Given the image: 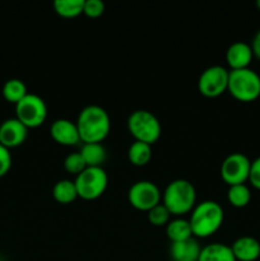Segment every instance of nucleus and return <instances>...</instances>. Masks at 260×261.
Segmentation results:
<instances>
[{
    "label": "nucleus",
    "mask_w": 260,
    "mask_h": 261,
    "mask_svg": "<svg viewBox=\"0 0 260 261\" xmlns=\"http://www.w3.org/2000/svg\"><path fill=\"white\" fill-rule=\"evenodd\" d=\"M81 142L84 144L89 143H102L110 134L111 120L105 109L97 105H89L84 107L76 119Z\"/></svg>",
    "instance_id": "obj_1"
},
{
    "label": "nucleus",
    "mask_w": 260,
    "mask_h": 261,
    "mask_svg": "<svg viewBox=\"0 0 260 261\" xmlns=\"http://www.w3.org/2000/svg\"><path fill=\"white\" fill-rule=\"evenodd\" d=\"M224 221V211L217 201L205 200L196 204L191 211L189 222L193 236L196 239H208L222 227Z\"/></svg>",
    "instance_id": "obj_2"
},
{
    "label": "nucleus",
    "mask_w": 260,
    "mask_h": 261,
    "mask_svg": "<svg viewBox=\"0 0 260 261\" xmlns=\"http://www.w3.org/2000/svg\"><path fill=\"white\" fill-rule=\"evenodd\" d=\"M162 204L171 216L180 217L190 213L196 205L195 188L190 181L184 178L171 181L162 194Z\"/></svg>",
    "instance_id": "obj_3"
},
{
    "label": "nucleus",
    "mask_w": 260,
    "mask_h": 261,
    "mask_svg": "<svg viewBox=\"0 0 260 261\" xmlns=\"http://www.w3.org/2000/svg\"><path fill=\"white\" fill-rule=\"evenodd\" d=\"M227 91L237 101L254 102L260 97V75L250 68L229 70Z\"/></svg>",
    "instance_id": "obj_4"
},
{
    "label": "nucleus",
    "mask_w": 260,
    "mask_h": 261,
    "mask_svg": "<svg viewBox=\"0 0 260 261\" xmlns=\"http://www.w3.org/2000/svg\"><path fill=\"white\" fill-rule=\"evenodd\" d=\"M127 129L135 142L152 145L162 134V126L154 114L147 110H137L127 119Z\"/></svg>",
    "instance_id": "obj_5"
},
{
    "label": "nucleus",
    "mask_w": 260,
    "mask_h": 261,
    "mask_svg": "<svg viewBox=\"0 0 260 261\" xmlns=\"http://www.w3.org/2000/svg\"><path fill=\"white\" fill-rule=\"evenodd\" d=\"M78 198L83 200H96L103 195L109 185V176L102 167H87L74 180Z\"/></svg>",
    "instance_id": "obj_6"
},
{
    "label": "nucleus",
    "mask_w": 260,
    "mask_h": 261,
    "mask_svg": "<svg viewBox=\"0 0 260 261\" xmlns=\"http://www.w3.org/2000/svg\"><path fill=\"white\" fill-rule=\"evenodd\" d=\"M47 117V106L40 96L28 93L15 105V119L19 120L27 129L41 126Z\"/></svg>",
    "instance_id": "obj_7"
},
{
    "label": "nucleus",
    "mask_w": 260,
    "mask_h": 261,
    "mask_svg": "<svg viewBox=\"0 0 260 261\" xmlns=\"http://www.w3.org/2000/svg\"><path fill=\"white\" fill-rule=\"evenodd\" d=\"M127 199L133 208L140 212H149L150 209L161 204L162 194L158 186L152 181L142 180L133 184L127 193Z\"/></svg>",
    "instance_id": "obj_8"
},
{
    "label": "nucleus",
    "mask_w": 260,
    "mask_h": 261,
    "mask_svg": "<svg viewBox=\"0 0 260 261\" xmlns=\"http://www.w3.org/2000/svg\"><path fill=\"white\" fill-rule=\"evenodd\" d=\"M228 78L229 70L226 68L221 65L209 66L199 76V92L208 98L219 97L228 88Z\"/></svg>",
    "instance_id": "obj_9"
},
{
    "label": "nucleus",
    "mask_w": 260,
    "mask_h": 261,
    "mask_svg": "<svg viewBox=\"0 0 260 261\" xmlns=\"http://www.w3.org/2000/svg\"><path fill=\"white\" fill-rule=\"evenodd\" d=\"M251 161L242 153H231L221 166V177L228 186L241 185L249 181Z\"/></svg>",
    "instance_id": "obj_10"
},
{
    "label": "nucleus",
    "mask_w": 260,
    "mask_h": 261,
    "mask_svg": "<svg viewBox=\"0 0 260 261\" xmlns=\"http://www.w3.org/2000/svg\"><path fill=\"white\" fill-rule=\"evenodd\" d=\"M28 137V129L18 119H8L0 124V144L12 149L22 145Z\"/></svg>",
    "instance_id": "obj_11"
},
{
    "label": "nucleus",
    "mask_w": 260,
    "mask_h": 261,
    "mask_svg": "<svg viewBox=\"0 0 260 261\" xmlns=\"http://www.w3.org/2000/svg\"><path fill=\"white\" fill-rule=\"evenodd\" d=\"M51 138L58 144L64 147H73L81 142L78 127L75 122L68 119H58L51 124L50 127Z\"/></svg>",
    "instance_id": "obj_12"
},
{
    "label": "nucleus",
    "mask_w": 260,
    "mask_h": 261,
    "mask_svg": "<svg viewBox=\"0 0 260 261\" xmlns=\"http://www.w3.org/2000/svg\"><path fill=\"white\" fill-rule=\"evenodd\" d=\"M254 59L251 46L242 41H237L229 45L226 53V61L231 70L247 69Z\"/></svg>",
    "instance_id": "obj_13"
},
{
    "label": "nucleus",
    "mask_w": 260,
    "mask_h": 261,
    "mask_svg": "<svg viewBox=\"0 0 260 261\" xmlns=\"http://www.w3.org/2000/svg\"><path fill=\"white\" fill-rule=\"evenodd\" d=\"M231 249L236 261H256L260 257V242L251 236L239 237Z\"/></svg>",
    "instance_id": "obj_14"
},
{
    "label": "nucleus",
    "mask_w": 260,
    "mask_h": 261,
    "mask_svg": "<svg viewBox=\"0 0 260 261\" xmlns=\"http://www.w3.org/2000/svg\"><path fill=\"white\" fill-rule=\"evenodd\" d=\"M200 252L201 246L195 237L171 244L170 254L173 261H198Z\"/></svg>",
    "instance_id": "obj_15"
},
{
    "label": "nucleus",
    "mask_w": 260,
    "mask_h": 261,
    "mask_svg": "<svg viewBox=\"0 0 260 261\" xmlns=\"http://www.w3.org/2000/svg\"><path fill=\"white\" fill-rule=\"evenodd\" d=\"M198 261H236V259L231 246L221 242H214L201 247Z\"/></svg>",
    "instance_id": "obj_16"
},
{
    "label": "nucleus",
    "mask_w": 260,
    "mask_h": 261,
    "mask_svg": "<svg viewBox=\"0 0 260 261\" xmlns=\"http://www.w3.org/2000/svg\"><path fill=\"white\" fill-rule=\"evenodd\" d=\"M166 234H167V239L170 240L171 244L186 241V240L194 237L193 232H191L190 222L184 218H175L170 221V223L166 226Z\"/></svg>",
    "instance_id": "obj_17"
},
{
    "label": "nucleus",
    "mask_w": 260,
    "mask_h": 261,
    "mask_svg": "<svg viewBox=\"0 0 260 261\" xmlns=\"http://www.w3.org/2000/svg\"><path fill=\"white\" fill-rule=\"evenodd\" d=\"M81 154L86 162L87 167H102L107 158V152L101 143L83 144Z\"/></svg>",
    "instance_id": "obj_18"
},
{
    "label": "nucleus",
    "mask_w": 260,
    "mask_h": 261,
    "mask_svg": "<svg viewBox=\"0 0 260 261\" xmlns=\"http://www.w3.org/2000/svg\"><path fill=\"white\" fill-rule=\"evenodd\" d=\"M53 196L59 204H71L78 198L75 182L71 180H60L54 185Z\"/></svg>",
    "instance_id": "obj_19"
},
{
    "label": "nucleus",
    "mask_w": 260,
    "mask_h": 261,
    "mask_svg": "<svg viewBox=\"0 0 260 261\" xmlns=\"http://www.w3.org/2000/svg\"><path fill=\"white\" fill-rule=\"evenodd\" d=\"M2 93L5 101L9 102V103L17 105L18 102H20L27 96L28 91L24 82L20 81V79L13 78L5 82L4 86H3Z\"/></svg>",
    "instance_id": "obj_20"
},
{
    "label": "nucleus",
    "mask_w": 260,
    "mask_h": 261,
    "mask_svg": "<svg viewBox=\"0 0 260 261\" xmlns=\"http://www.w3.org/2000/svg\"><path fill=\"white\" fill-rule=\"evenodd\" d=\"M127 158L130 163L137 167H143L152 160V145L142 142H134L127 150Z\"/></svg>",
    "instance_id": "obj_21"
},
{
    "label": "nucleus",
    "mask_w": 260,
    "mask_h": 261,
    "mask_svg": "<svg viewBox=\"0 0 260 261\" xmlns=\"http://www.w3.org/2000/svg\"><path fill=\"white\" fill-rule=\"evenodd\" d=\"M84 0H55L54 9L63 18H75L83 14Z\"/></svg>",
    "instance_id": "obj_22"
},
{
    "label": "nucleus",
    "mask_w": 260,
    "mask_h": 261,
    "mask_svg": "<svg viewBox=\"0 0 260 261\" xmlns=\"http://www.w3.org/2000/svg\"><path fill=\"white\" fill-rule=\"evenodd\" d=\"M227 199L235 208H245L251 200V191L245 184L229 186L227 191Z\"/></svg>",
    "instance_id": "obj_23"
},
{
    "label": "nucleus",
    "mask_w": 260,
    "mask_h": 261,
    "mask_svg": "<svg viewBox=\"0 0 260 261\" xmlns=\"http://www.w3.org/2000/svg\"><path fill=\"white\" fill-rule=\"evenodd\" d=\"M148 221H149L150 224H153L154 227L167 226L171 221V213L168 212V209L161 203L148 212Z\"/></svg>",
    "instance_id": "obj_24"
},
{
    "label": "nucleus",
    "mask_w": 260,
    "mask_h": 261,
    "mask_svg": "<svg viewBox=\"0 0 260 261\" xmlns=\"http://www.w3.org/2000/svg\"><path fill=\"white\" fill-rule=\"evenodd\" d=\"M64 168H65L66 172L73 173V175L76 176L83 172L87 168V165L84 162L83 157H82L81 152L70 153L69 155H66L65 160H64Z\"/></svg>",
    "instance_id": "obj_25"
},
{
    "label": "nucleus",
    "mask_w": 260,
    "mask_h": 261,
    "mask_svg": "<svg viewBox=\"0 0 260 261\" xmlns=\"http://www.w3.org/2000/svg\"><path fill=\"white\" fill-rule=\"evenodd\" d=\"M105 4L101 0H84L83 14L88 18H98L103 14Z\"/></svg>",
    "instance_id": "obj_26"
},
{
    "label": "nucleus",
    "mask_w": 260,
    "mask_h": 261,
    "mask_svg": "<svg viewBox=\"0 0 260 261\" xmlns=\"http://www.w3.org/2000/svg\"><path fill=\"white\" fill-rule=\"evenodd\" d=\"M12 167V154L9 149L0 144V178L4 177Z\"/></svg>",
    "instance_id": "obj_27"
},
{
    "label": "nucleus",
    "mask_w": 260,
    "mask_h": 261,
    "mask_svg": "<svg viewBox=\"0 0 260 261\" xmlns=\"http://www.w3.org/2000/svg\"><path fill=\"white\" fill-rule=\"evenodd\" d=\"M249 182L254 186L255 189L260 190V157L251 162L249 173Z\"/></svg>",
    "instance_id": "obj_28"
},
{
    "label": "nucleus",
    "mask_w": 260,
    "mask_h": 261,
    "mask_svg": "<svg viewBox=\"0 0 260 261\" xmlns=\"http://www.w3.org/2000/svg\"><path fill=\"white\" fill-rule=\"evenodd\" d=\"M251 50L252 54H254V58L259 59L260 60V30L255 33L254 38H252V42H251Z\"/></svg>",
    "instance_id": "obj_29"
},
{
    "label": "nucleus",
    "mask_w": 260,
    "mask_h": 261,
    "mask_svg": "<svg viewBox=\"0 0 260 261\" xmlns=\"http://www.w3.org/2000/svg\"><path fill=\"white\" fill-rule=\"evenodd\" d=\"M256 8L260 10V0H257L256 2Z\"/></svg>",
    "instance_id": "obj_30"
}]
</instances>
